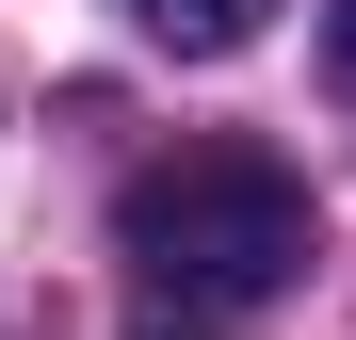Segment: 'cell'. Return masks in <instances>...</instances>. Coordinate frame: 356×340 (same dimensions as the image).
<instances>
[{
  "label": "cell",
  "instance_id": "6da1fadb",
  "mask_svg": "<svg viewBox=\"0 0 356 340\" xmlns=\"http://www.w3.org/2000/svg\"><path fill=\"white\" fill-rule=\"evenodd\" d=\"M113 243H130L146 292L259 308V292L308 275L324 227H308V179H291V162H259V146H178V162H146V179L113 195Z\"/></svg>",
  "mask_w": 356,
  "mask_h": 340
},
{
  "label": "cell",
  "instance_id": "3957f363",
  "mask_svg": "<svg viewBox=\"0 0 356 340\" xmlns=\"http://www.w3.org/2000/svg\"><path fill=\"white\" fill-rule=\"evenodd\" d=\"M324 49H340V65H356V0H324Z\"/></svg>",
  "mask_w": 356,
  "mask_h": 340
},
{
  "label": "cell",
  "instance_id": "7a4b0ae2",
  "mask_svg": "<svg viewBox=\"0 0 356 340\" xmlns=\"http://www.w3.org/2000/svg\"><path fill=\"white\" fill-rule=\"evenodd\" d=\"M130 17L178 49V65H227V49H259V33H275V0H130Z\"/></svg>",
  "mask_w": 356,
  "mask_h": 340
}]
</instances>
